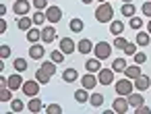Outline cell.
<instances>
[{
	"mask_svg": "<svg viewBox=\"0 0 151 114\" xmlns=\"http://www.w3.org/2000/svg\"><path fill=\"white\" fill-rule=\"evenodd\" d=\"M132 58H134V62H137V64H143V62L147 60V56H145V52H137V54H134Z\"/></svg>",
	"mask_w": 151,
	"mask_h": 114,
	"instance_id": "cell-44",
	"label": "cell"
},
{
	"mask_svg": "<svg viewBox=\"0 0 151 114\" xmlns=\"http://www.w3.org/2000/svg\"><path fill=\"white\" fill-rule=\"evenodd\" d=\"M13 13L19 15V17H25L29 13V0H17L13 4Z\"/></svg>",
	"mask_w": 151,
	"mask_h": 114,
	"instance_id": "cell-9",
	"label": "cell"
},
{
	"mask_svg": "<svg viewBox=\"0 0 151 114\" xmlns=\"http://www.w3.org/2000/svg\"><path fill=\"white\" fill-rule=\"evenodd\" d=\"M126 44H128V40H124L122 35H116V40H114V44H112V46H114V48H118V50H124V48H126Z\"/></svg>",
	"mask_w": 151,
	"mask_h": 114,
	"instance_id": "cell-37",
	"label": "cell"
},
{
	"mask_svg": "<svg viewBox=\"0 0 151 114\" xmlns=\"http://www.w3.org/2000/svg\"><path fill=\"white\" fill-rule=\"evenodd\" d=\"M64 56H66V54H64V52L58 48V50H54V52L50 54V60H54L56 64H60V62H64Z\"/></svg>",
	"mask_w": 151,
	"mask_h": 114,
	"instance_id": "cell-33",
	"label": "cell"
},
{
	"mask_svg": "<svg viewBox=\"0 0 151 114\" xmlns=\"http://www.w3.org/2000/svg\"><path fill=\"white\" fill-rule=\"evenodd\" d=\"M56 40V29L54 27H44L42 29V44H52Z\"/></svg>",
	"mask_w": 151,
	"mask_h": 114,
	"instance_id": "cell-12",
	"label": "cell"
},
{
	"mask_svg": "<svg viewBox=\"0 0 151 114\" xmlns=\"http://www.w3.org/2000/svg\"><path fill=\"white\" fill-rule=\"evenodd\" d=\"M33 6L37 11H46L48 9V0H33Z\"/></svg>",
	"mask_w": 151,
	"mask_h": 114,
	"instance_id": "cell-43",
	"label": "cell"
},
{
	"mask_svg": "<svg viewBox=\"0 0 151 114\" xmlns=\"http://www.w3.org/2000/svg\"><path fill=\"white\" fill-rule=\"evenodd\" d=\"M60 50L68 56V54H73V52L77 50V44H75L70 38H62V40H60Z\"/></svg>",
	"mask_w": 151,
	"mask_h": 114,
	"instance_id": "cell-11",
	"label": "cell"
},
{
	"mask_svg": "<svg viewBox=\"0 0 151 114\" xmlns=\"http://www.w3.org/2000/svg\"><path fill=\"white\" fill-rule=\"evenodd\" d=\"M46 19H48V23H58L60 19H62V9L60 6H48L46 9Z\"/></svg>",
	"mask_w": 151,
	"mask_h": 114,
	"instance_id": "cell-5",
	"label": "cell"
},
{
	"mask_svg": "<svg viewBox=\"0 0 151 114\" xmlns=\"http://www.w3.org/2000/svg\"><path fill=\"white\" fill-rule=\"evenodd\" d=\"M97 2H99V4H101V2H108V0H97Z\"/></svg>",
	"mask_w": 151,
	"mask_h": 114,
	"instance_id": "cell-50",
	"label": "cell"
},
{
	"mask_svg": "<svg viewBox=\"0 0 151 114\" xmlns=\"http://www.w3.org/2000/svg\"><path fill=\"white\" fill-rule=\"evenodd\" d=\"M141 11H143V15H145V17H149V19H151V0H147V2H143Z\"/></svg>",
	"mask_w": 151,
	"mask_h": 114,
	"instance_id": "cell-42",
	"label": "cell"
},
{
	"mask_svg": "<svg viewBox=\"0 0 151 114\" xmlns=\"http://www.w3.org/2000/svg\"><path fill=\"white\" fill-rule=\"evenodd\" d=\"M31 25H35V23H33V19H29L27 15H25V17H21V19L17 21V27H19V29H23V31H29V29H31Z\"/></svg>",
	"mask_w": 151,
	"mask_h": 114,
	"instance_id": "cell-23",
	"label": "cell"
},
{
	"mask_svg": "<svg viewBox=\"0 0 151 114\" xmlns=\"http://www.w3.org/2000/svg\"><path fill=\"white\" fill-rule=\"evenodd\" d=\"M11 110L13 112H23L25 110V104L21 100H11Z\"/></svg>",
	"mask_w": 151,
	"mask_h": 114,
	"instance_id": "cell-38",
	"label": "cell"
},
{
	"mask_svg": "<svg viewBox=\"0 0 151 114\" xmlns=\"http://www.w3.org/2000/svg\"><path fill=\"white\" fill-rule=\"evenodd\" d=\"M134 42H137V46L147 48V46H149V42H151V33H149V31H139V33H137V38H134Z\"/></svg>",
	"mask_w": 151,
	"mask_h": 114,
	"instance_id": "cell-15",
	"label": "cell"
},
{
	"mask_svg": "<svg viewBox=\"0 0 151 114\" xmlns=\"http://www.w3.org/2000/svg\"><path fill=\"white\" fill-rule=\"evenodd\" d=\"M85 69H87V73H99L101 71V60L99 58H91V60L85 62Z\"/></svg>",
	"mask_w": 151,
	"mask_h": 114,
	"instance_id": "cell-18",
	"label": "cell"
},
{
	"mask_svg": "<svg viewBox=\"0 0 151 114\" xmlns=\"http://www.w3.org/2000/svg\"><path fill=\"white\" fill-rule=\"evenodd\" d=\"M114 89H116L118 95H124V97H126V95H130V93L134 91V81L128 79V77H126V79H120V81L114 83Z\"/></svg>",
	"mask_w": 151,
	"mask_h": 114,
	"instance_id": "cell-2",
	"label": "cell"
},
{
	"mask_svg": "<svg viewBox=\"0 0 151 114\" xmlns=\"http://www.w3.org/2000/svg\"><path fill=\"white\" fill-rule=\"evenodd\" d=\"M149 87H151V81H149V77L141 75V77H137V79H134V89H137V91H147Z\"/></svg>",
	"mask_w": 151,
	"mask_h": 114,
	"instance_id": "cell-14",
	"label": "cell"
},
{
	"mask_svg": "<svg viewBox=\"0 0 151 114\" xmlns=\"http://www.w3.org/2000/svg\"><path fill=\"white\" fill-rule=\"evenodd\" d=\"M126 66H128V60H126V58H114V62H112L114 73H124Z\"/></svg>",
	"mask_w": 151,
	"mask_h": 114,
	"instance_id": "cell-22",
	"label": "cell"
},
{
	"mask_svg": "<svg viewBox=\"0 0 151 114\" xmlns=\"http://www.w3.org/2000/svg\"><path fill=\"white\" fill-rule=\"evenodd\" d=\"M6 31V21L2 19V21H0V33H4Z\"/></svg>",
	"mask_w": 151,
	"mask_h": 114,
	"instance_id": "cell-46",
	"label": "cell"
},
{
	"mask_svg": "<svg viewBox=\"0 0 151 114\" xmlns=\"http://www.w3.org/2000/svg\"><path fill=\"white\" fill-rule=\"evenodd\" d=\"M141 75H143V73H141V64H137V62L124 69V77H128V79H132V81H134L137 77H141Z\"/></svg>",
	"mask_w": 151,
	"mask_h": 114,
	"instance_id": "cell-13",
	"label": "cell"
},
{
	"mask_svg": "<svg viewBox=\"0 0 151 114\" xmlns=\"http://www.w3.org/2000/svg\"><path fill=\"white\" fill-rule=\"evenodd\" d=\"M81 83H83V87H85V89H95V85L99 83V79H97L93 73H87V75H83V77H81Z\"/></svg>",
	"mask_w": 151,
	"mask_h": 114,
	"instance_id": "cell-10",
	"label": "cell"
},
{
	"mask_svg": "<svg viewBox=\"0 0 151 114\" xmlns=\"http://www.w3.org/2000/svg\"><path fill=\"white\" fill-rule=\"evenodd\" d=\"M97 79H99L101 85H112V81H114V69H101L97 73Z\"/></svg>",
	"mask_w": 151,
	"mask_h": 114,
	"instance_id": "cell-7",
	"label": "cell"
},
{
	"mask_svg": "<svg viewBox=\"0 0 151 114\" xmlns=\"http://www.w3.org/2000/svg\"><path fill=\"white\" fill-rule=\"evenodd\" d=\"M13 66H15L17 73H23V71H27V60L25 58H15L13 60Z\"/></svg>",
	"mask_w": 151,
	"mask_h": 114,
	"instance_id": "cell-29",
	"label": "cell"
},
{
	"mask_svg": "<svg viewBox=\"0 0 151 114\" xmlns=\"http://www.w3.org/2000/svg\"><path fill=\"white\" fill-rule=\"evenodd\" d=\"M31 19H33V23H35V25H44V23L48 21V19H46V11H35Z\"/></svg>",
	"mask_w": 151,
	"mask_h": 114,
	"instance_id": "cell-27",
	"label": "cell"
},
{
	"mask_svg": "<svg viewBox=\"0 0 151 114\" xmlns=\"http://www.w3.org/2000/svg\"><path fill=\"white\" fill-rule=\"evenodd\" d=\"M44 54H46V48H44V44H31L29 46V58L31 60H42L44 58Z\"/></svg>",
	"mask_w": 151,
	"mask_h": 114,
	"instance_id": "cell-6",
	"label": "cell"
},
{
	"mask_svg": "<svg viewBox=\"0 0 151 114\" xmlns=\"http://www.w3.org/2000/svg\"><path fill=\"white\" fill-rule=\"evenodd\" d=\"M95 21L97 23H112L114 21V6L110 2H101L95 9Z\"/></svg>",
	"mask_w": 151,
	"mask_h": 114,
	"instance_id": "cell-1",
	"label": "cell"
},
{
	"mask_svg": "<svg viewBox=\"0 0 151 114\" xmlns=\"http://www.w3.org/2000/svg\"><path fill=\"white\" fill-rule=\"evenodd\" d=\"M27 42H29V44H37V42H42V29L31 27V29L27 31Z\"/></svg>",
	"mask_w": 151,
	"mask_h": 114,
	"instance_id": "cell-17",
	"label": "cell"
},
{
	"mask_svg": "<svg viewBox=\"0 0 151 114\" xmlns=\"http://www.w3.org/2000/svg\"><path fill=\"white\" fill-rule=\"evenodd\" d=\"M147 31L151 33V19H149V23H147Z\"/></svg>",
	"mask_w": 151,
	"mask_h": 114,
	"instance_id": "cell-48",
	"label": "cell"
},
{
	"mask_svg": "<svg viewBox=\"0 0 151 114\" xmlns=\"http://www.w3.org/2000/svg\"><path fill=\"white\" fill-rule=\"evenodd\" d=\"M122 2H132V0H122Z\"/></svg>",
	"mask_w": 151,
	"mask_h": 114,
	"instance_id": "cell-51",
	"label": "cell"
},
{
	"mask_svg": "<svg viewBox=\"0 0 151 114\" xmlns=\"http://www.w3.org/2000/svg\"><path fill=\"white\" fill-rule=\"evenodd\" d=\"M128 106H130V104H128V100H126L124 95H118V97L114 100V104H112V108H114L118 114H124V112H128Z\"/></svg>",
	"mask_w": 151,
	"mask_h": 114,
	"instance_id": "cell-8",
	"label": "cell"
},
{
	"mask_svg": "<svg viewBox=\"0 0 151 114\" xmlns=\"http://www.w3.org/2000/svg\"><path fill=\"white\" fill-rule=\"evenodd\" d=\"M128 104H130V108H139L141 104H145L143 93H141V91H139V93H130V95H128Z\"/></svg>",
	"mask_w": 151,
	"mask_h": 114,
	"instance_id": "cell-20",
	"label": "cell"
},
{
	"mask_svg": "<svg viewBox=\"0 0 151 114\" xmlns=\"http://www.w3.org/2000/svg\"><path fill=\"white\" fill-rule=\"evenodd\" d=\"M40 85H42V83H40L37 79H31V81H25L21 89H23V93H25L27 97H35V95L40 93Z\"/></svg>",
	"mask_w": 151,
	"mask_h": 114,
	"instance_id": "cell-4",
	"label": "cell"
},
{
	"mask_svg": "<svg viewBox=\"0 0 151 114\" xmlns=\"http://www.w3.org/2000/svg\"><path fill=\"white\" fill-rule=\"evenodd\" d=\"M89 104H91L93 108H99V106L104 104V95H101V93H91V95H89Z\"/></svg>",
	"mask_w": 151,
	"mask_h": 114,
	"instance_id": "cell-32",
	"label": "cell"
},
{
	"mask_svg": "<svg viewBox=\"0 0 151 114\" xmlns=\"http://www.w3.org/2000/svg\"><path fill=\"white\" fill-rule=\"evenodd\" d=\"M93 52H95V58L106 60V58L112 56V44H108V42H99V44H95Z\"/></svg>",
	"mask_w": 151,
	"mask_h": 114,
	"instance_id": "cell-3",
	"label": "cell"
},
{
	"mask_svg": "<svg viewBox=\"0 0 151 114\" xmlns=\"http://www.w3.org/2000/svg\"><path fill=\"white\" fill-rule=\"evenodd\" d=\"M35 79H37V81H40L42 85H48V83H50V75H48V73H46V71H44L42 66H40V71L35 73Z\"/></svg>",
	"mask_w": 151,
	"mask_h": 114,
	"instance_id": "cell-31",
	"label": "cell"
},
{
	"mask_svg": "<svg viewBox=\"0 0 151 114\" xmlns=\"http://www.w3.org/2000/svg\"><path fill=\"white\" fill-rule=\"evenodd\" d=\"M62 79H64L66 83H75V81L79 79V73H77L75 69H66V71L62 73Z\"/></svg>",
	"mask_w": 151,
	"mask_h": 114,
	"instance_id": "cell-24",
	"label": "cell"
},
{
	"mask_svg": "<svg viewBox=\"0 0 151 114\" xmlns=\"http://www.w3.org/2000/svg\"><path fill=\"white\" fill-rule=\"evenodd\" d=\"M124 54H126V56H134V54H137V44H130V42H128L126 48H124Z\"/></svg>",
	"mask_w": 151,
	"mask_h": 114,
	"instance_id": "cell-40",
	"label": "cell"
},
{
	"mask_svg": "<svg viewBox=\"0 0 151 114\" xmlns=\"http://www.w3.org/2000/svg\"><path fill=\"white\" fill-rule=\"evenodd\" d=\"M42 108H44V104H42V100H40L37 95L29 100V106H27V110H29V112H33V114H37V112H42Z\"/></svg>",
	"mask_w": 151,
	"mask_h": 114,
	"instance_id": "cell-21",
	"label": "cell"
},
{
	"mask_svg": "<svg viewBox=\"0 0 151 114\" xmlns=\"http://www.w3.org/2000/svg\"><path fill=\"white\" fill-rule=\"evenodd\" d=\"M110 31H112V35H122V31H124V23H122V21H112Z\"/></svg>",
	"mask_w": 151,
	"mask_h": 114,
	"instance_id": "cell-28",
	"label": "cell"
},
{
	"mask_svg": "<svg viewBox=\"0 0 151 114\" xmlns=\"http://www.w3.org/2000/svg\"><path fill=\"white\" fill-rule=\"evenodd\" d=\"M6 15V6L4 4H0V17H4Z\"/></svg>",
	"mask_w": 151,
	"mask_h": 114,
	"instance_id": "cell-47",
	"label": "cell"
},
{
	"mask_svg": "<svg viewBox=\"0 0 151 114\" xmlns=\"http://www.w3.org/2000/svg\"><path fill=\"white\" fill-rule=\"evenodd\" d=\"M68 27H70V31H75V33H79V31H83V21H81V19H73Z\"/></svg>",
	"mask_w": 151,
	"mask_h": 114,
	"instance_id": "cell-36",
	"label": "cell"
},
{
	"mask_svg": "<svg viewBox=\"0 0 151 114\" xmlns=\"http://www.w3.org/2000/svg\"><path fill=\"white\" fill-rule=\"evenodd\" d=\"M93 48H95V46H93L91 40H81L79 46H77V50H79L81 54H89V52H93Z\"/></svg>",
	"mask_w": 151,
	"mask_h": 114,
	"instance_id": "cell-19",
	"label": "cell"
},
{
	"mask_svg": "<svg viewBox=\"0 0 151 114\" xmlns=\"http://www.w3.org/2000/svg\"><path fill=\"white\" fill-rule=\"evenodd\" d=\"M120 11H122V15H124V17H128V19H130V17H134V13H137V9H134V4H132V2H124Z\"/></svg>",
	"mask_w": 151,
	"mask_h": 114,
	"instance_id": "cell-26",
	"label": "cell"
},
{
	"mask_svg": "<svg viewBox=\"0 0 151 114\" xmlns=\"http://www.w3.org/2000/svg\"><path fill=\"white\" fill-rule=\"evenodd\" d=\"M128 27L139 31V29L143 27V19H141V17H130V21H128Z\"/></svg>",
	"mask_w": 151,
	"mask_h": 114,
	"instance_id": "cell-35",
	"label": "cell"
},
{
	"mask_svg": "<svg viewBox=\"0 0 151 114\" xmlns=\"http://www.w3.org/2000/svg\"><path fill=\"white\" fill-rule=\"evenodd\" d=\"M13 100V89L11 87H2L0 89V102H11Z\"/></svg>",
	"mask_w": 151,
	"mask_h": 114,
	"instance_id": "cell-34",
	"label": "cell"
},
{
	"mask_svg": "<svg viewBox=\"0 0 151 114\" xmlns=\"http://www.w3.org/2000/svg\"><path fill=\"white\" fill-rule=\"evenodd\" d=\"M46 112H48V114H60L62 108H60L58 104H50V106H46Z\"/></svg>",
	"mask_w": 151,
	"mask_h": 114,
	"instance_id": "cell-41",
	"label": "cell"
},
{
	"mask_svg": "<svg viewBox=\"0 0 151 114\" xmlns=\"http://www.w3.org/2000/svg\"><path fill=\"white\" fill-rule=\"evenodd\" d=\"M6 79H9V87H11L13 91H15V89H21V87H23V83H25V81H23V77H21L19 73H17V75H11V77H6Z\"/></svg>",
	"mask_w": 151,
	"mask_h": 114,
	"instance_id": "cell-16",
	"label": "cell"
},
{
	"mask_svg": "<svg viewBox=\"0 0 151 114\" xmlns=\"http://www.w3.org/2000/svg\"><path fill=\"white\" fill-rule=\"evenodd\" d=\"M42 69L52 77V75L56 73V62H54V60H44V62H42Z\"/></svg>",
	"mask_w": 151,
	"mask_h": 114,
	"instance_id": "cell-30",
	"label": "cell"
},
{
	"mask_svg": "<svg viewBox=\"0 0 151 114\" xmlns=\"http://www.w3.org/2000/svg\"><path fill=\"white\" fill-rule=\"evenodd\" d=\"M9 56H11V46L9 44H2V46H0V58L6 60Z\"/></svg>",
	"mask_w": 151,
	"mask_h": 114,
	"instance_id": "cell-39",
	"label": "cell"
},
{
	"mask_svg": "<svg viewBox=\"0 0 151 114\" xmlns=\"http://www.w3.org/2000/svg\"><path fill=\"white\" fill-rule=\"evenodd\" d=\"M87 91H89V89H85V87H83V89H77V91H75V100H77L79 104L89 102V95H91V93H87Z\"/></svg>",
	"mask_w": 151,
	"mask_h": 114,
	"instance_id": "cell-25",
	"label": "cell"
},
{
	"mask_svg": "<svg viewBox=\"0 0 151 114\" xmlns=\"http://www.w3.org/2000/svg\"><path fill=\"white\" fill-rule=\"evenodd\" d=\"M81 2H83V4H91V2H93V0H81Z\"/></svg>",
	"mask_w": 151,
	"mask_h": 114,
	"instance_id": "cell-49",
	"label": "cell"
},
{
	"mask_svg": "<svg viewBox=\"0 0 151 114\" xmlns=\"http://www.w3.org/2000/svg\"><path fill=\"white\" fill-rule=\"evenodd\" d=\"M134 114H151V110H149L145 104H141L139 108H134Z\"/></svg>",
	"mask_w": 151,
	"mask_h": 114,
	"instance_id": "cell-45",
	"label": "cell"
}]
</instances>
